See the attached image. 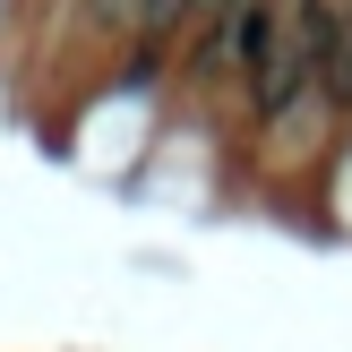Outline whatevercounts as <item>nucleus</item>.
<instances>
[{
	"label": "nucleus",
	"instance_id": "nucleus-1",
	"mask_svg": "<svg viewBox=\"0 0 352 352\" xmlns=\"http://www.w3.org/2000/svg\"><path fill=\"white\" fill-rule=\"evenodd\" d=\"M198 9H232V0H198Z\"/></svg>",
	"mask_w": 352,
	"mask_h": 352
}]
</instances>
